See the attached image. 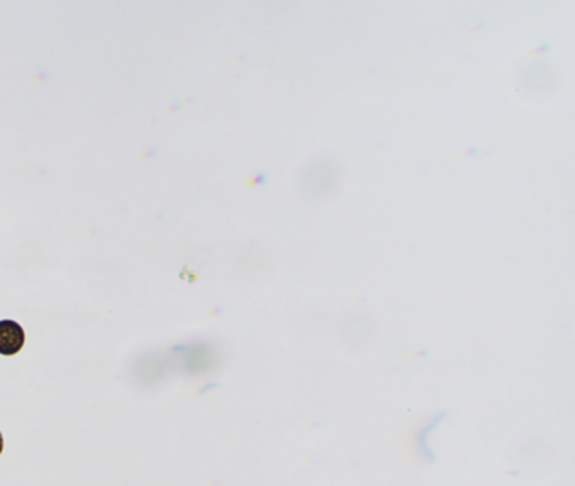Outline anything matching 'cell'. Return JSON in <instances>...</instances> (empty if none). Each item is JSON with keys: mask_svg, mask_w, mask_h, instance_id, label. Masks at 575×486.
<instances>
[{"mask_svg": "<svg viewBox=\"0 0 575 486\" xmlns=\"http://www.w3.org/2000/svg\"><path fill=\"white\" fill-rule=\"evenodd\" d=\"M26 335L16 321H0V355H16L22 350Z\"/></svg>", "mask_w": 575, "mask_h": 486, "instance_id": "1", "label": "cell"}, {"mask_svg": "<svg viewBox=\"0 0 575 486\" xmlns=\"http://www.w3.org/2000/svg\"><path fill=\"white\" fill-rule=\"evenodd\" d=\"M2 450H4V441H2V434H0V453H2Z\"/></svg>", "mask_w": 575, "mask_h": 486, "instance_id": "2", "label": "cell"}]
</instances>
